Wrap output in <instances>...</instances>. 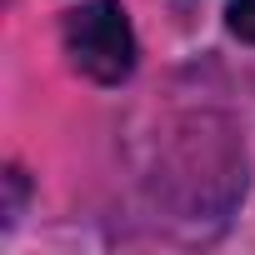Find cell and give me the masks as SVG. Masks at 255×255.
<instances>
[{"label":"cell","instance_id":"2","mask_svg":"<svg viewBox=\"0 0 255 255\" xmlns=\"http://www.w3.org/2000/svg\"><path fill=\"white\" fill-rule=\"evenodd\" d=\"M230 30L240 35V40H250L255 45V0H230Z\"/></svg>","mask_w":255,"mask_h":255},{"label":"cell","instance_id":"1","mask_svg":"<svg viewBox=\"0 0 255 255\" xmlns=\"http://www.w3.org/2000/svg\"><path fill=\"white\" fill-rule=\"evenodd\" d=\"M65 55L95 85H120L135 70V35L120 5H80L65 15Z\"/></svg>","mask_w":255,"mask_h":255}]
</instances>
